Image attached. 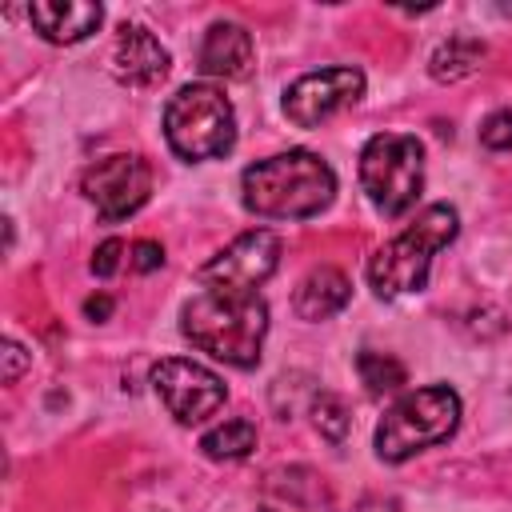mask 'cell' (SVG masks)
Segmentation results:
<instances>
[{"instance_id": "cell-1", "label": "cell", "mask_w": 512, "mask_h": 512, "mask_svg": "<svg viewBox=\"0 0 512 512\" xmlns=\"http://www.w3.org/2000/svg\"><path fill=\"white\" fill-rule=\"evenodd\" d=\"M180 332L208 356L252 368L268 336V304L240 288H200L180 308Z\"/></svg>"}, {"instance_id": "cell-2", "label": "cell", "mask_w": 512, "mask_h": 512, "mask_svg": "<svg viewBox=\"0 0 512 512\" xmlns=\"http://www.w3.org/2000/svg\"><path fill=\"white\" fill-rule=\"evenodd\" d=\"M244 208L264 220H308L336 196V172L308 148H288L244 168Z\"/></svg>"}, {"instance_id": "cell-3", "label": "cell", "mask_w": 512, "mask_h": 512, "mask_svg": "<svg viewBox=\"0 0 512 512\" xmlns=\"http://www.w3.org/2000/svg\"><path fill=\"white\" fill-rule=\"evenodd\" d=\"M460 232V216L452 204H428L404 232H396L376 256L368 260V284L376 296L396 300L420 292L428 280V264L440 248H448Z\"/></svg>"}, {"instance_id": "cell-4", "label": "cell", "mask_w": 512, "mask_h": 512, "mask_svg": "<svg viewBox=\"0 0 512 512\" xmlns=\"http://www.w3.org/2000/svg\"><path fill=\"white\" fill-rule=\"evenodd\" d=\"M460 424V396L448 384L404 392L376 428V456L400 464L432 444H444Z\"/></svg>"}, {"instance_id": "cell-5", "label": "cell", "mask_w": 512, "mask_h": 512, "mask_svg": "<svg viewBox=\"0 0 512 512\" xmlns=\"http://www.w3.org/2000/svg\"><path fill=\"white\" fill-rule=\"evenodd\" d=\"M164 136L184 160H212L236 144V116L220 88L184 84L164 108Z\"/></svg>"}, {"instance_id": "cell-6", "label": "cell", "mask_w": 512, "mask_h": 512, "mask_svg": "<svg viewBox=\"0 0 512 512\" xmlns=\"http://www.w3.org/2000/svg\"><path fill=\"white\" fill-rule=\"evenodd\" d=\"M360 184L376 212L404 216L424 188V148L408 132H376L360 152Z\"/></svg>"}, {"instance_id": "cell-7", "label": "cell", "mask_w": 512, "mask_h": 512, "mask_svg": "<svg viewBox=\"0 0 512 512\" xmlns=\"http://www.w3.org/2000/svg\"><path fill=\"white\" fill-rule=\"evenodd\" d=\"M360 96H364L360 68H352V64L320 68V72H304L300 80H292L284 88V112L296 128H320L336 112L352 108Z\"/></svg>"}, {"instance_id": "cell-8", "label": "cell", "mask_w": 512, "mask_h": 512, "mask_svg": "<svg viewBox=\"0 0 512 512\" xmlns=\"http://www.w3.org/2000/svg\"><path fill=\"white\" fill-rule=\"evenodd\" d=\"M152 388L180 424H200L212 412H220L228 400V388L212 368L180 356H168L152 368Z\"/></svg>"}, {"instance_id": "cell-9", "label": "cell", "mask_w": 512, "mask_h": 512, "mask_svg": "<svg viewBox=\"0 0 512 512\" xmlns=\"http://www.w3.org/2000/svg\"><path fill=\"white\" fill-rule=\"evenodd\" d=\"M280 264V236L268 228L240 232L232 244H224L208 264H200L196 280L200 288H240L256 292Z\"/></svg>"}, {"instance_id": "cell-10", "label": "cell", "mask_w": 512, "mask_h": 512, "mask_svg": "<svg viewBox=\"0 0 512 512\" xmlns=\"http://www.w3.org/2000/svg\"><path fill=\"white\" fill-rule=\"evenodd\" d=\"M80 192L96 204V212L104 220H124L136 208H144V200L152 192V168L132 152H116V156L96 160L84 172Z\"/></svg>"}, {"instance_id": "cell-11", "label": "cell", "mask_w": 512, "mask_h": 512, "mask_svg": "<svg viewBox=\"0 0 512 512\" xmlns=\"http://www.w3.org/2000/svg\"><path fill=\"white\" fill-rule=\"evenodd\" d=\"M172 68V56L168 48L144 28V24H124L120 36H116V48H112V72L120 84L128 88H152L168 76Z\"/></svg>"}, {"instance_id": "cell-12", "label": "cell", "mask_w": 512, "mask_h": 512, "mask_svg": "<svg viewBox=\"0 0 512 512\" xmlns=\"http://www.w3.org/2000/svg\"><path fill=\"white\" fill-rule=\"evenodd\" d=\"M28 20L44 40L76 44L100 28L104 8L92 0H36V4H28Z\"/></svg>"}, {"instance_id": "cell-13", "label": "cell", "mask_w": 512, "mask_h": 512, "mask_svg": "<svg viewBox=\"0 0 512 512\" xmlns=\"http://www.w3.org/2000/svg\"><path fill=\"white\" fill-rule=\"evenodd\" d=\"M252 36L232 20H216L200 44V72L220 80H244L252 72Z\"/></svg>"}, {"instance_id": "cell-14", "label": "cell", "mask_w": 512, "mask_h": 512, "mask_svg": "<svg viewBox=\"0 0 512 512\" xmlns=\"http://www.w3.org/2000/svg\"><path fill=\"white\" fill-rule=\"evenodd\" d=\"M348 300H352L348 276H344L340 268H332V264H320V268H312V272L300 280V288H296V296H292V308H296L300 320H328V316H336Z\"/></svg>"}, {"instance_id": "cell-15", "label": "cell", "mask_w": 512, "mask_h": 512, "mask_svg": "<svg viewBox=\"0 0 512 512\" xmlns=\"http://www.w3.org/2000/svg\"><path fill=\"white\" fill-rule=\"evenodd\" d=\"M484 56H488V48H484L476 36H448V40L432 52L428 72H432L440 84H456V80L472 76Z\"/></svg>"}, {"instance_id": "cell-16", "label": "cell", "mask_w": 512, "mask_h": 512, "mask_svg": "<svg viewBox=\"0 0 512 512\" xmlns=\"http://www.w3.org/2000/svg\"><path fill=\"white\" fill-rule=\"evenodd\" d=\"M256 448V424L244 416H232L200 436V452L208 460H244Z\"/></svg>"}, {"instance_id": "cell-17", "label": "cell", "mask_w": 512, "mask_h": 512, "mask_svg": "<svg viewBox=\"0 0 512 512\" xmlns=\"http://www.w3.org/2000/svg\"><path fill=\"white\" fill-rule=\"evenodd\" d=\"M356 372H360V380H364V388H368L372 396L400 392L404 380H408V372H404V364H400L396 356H388V352H372V348L356 356Z\"/></svg>"}, {"instance_id": "cell-18", "label": "cell", "mask_w": 512, "mask_h": 512, "mask_svg": "<svg viewBox=\"0 0 512 512\" xmlns=\"http://www.w3.org/2000/svg\"><path fill=\"white\" fill-rule=\"evenodd\" d=\"M312 424H316V432H320L324 440L340 444V440L348 436V428H352V416H348V408H344L340 396L320 392V396L312 400Z\"/></svg>"}, {"instance_id": "cell-19", "label": "cell", "mask_w": 512, "mask_h": 512, "mask_svg": "<svg viewBox=\"0 0 512 512\" xmlns=\"http://www.w3.org/2000/svg\"><path fill=\"white\" fill-rule=\"evenodd\" d=\"M480 140H484V148H496V152L512 148V108L492 112V116L480 124Z\"/></svg>"}, {"instance_id": "cell-20", "label": "cell", "mask_w": 512, "mask_h": 512, "mask_svg": "<svg viewBox=\"0 0 512 512\" xmlns=\"http://www.w3.org/2000/svg\"><path fill=\"white\" fill-rule=\"evenodd\" d=\"M164 264V248L156 244V240H136L132 244V268L136 272H152V268H160Z\"/></svg>"}, {"instance_id": "cell-21", "label": "cell", "mask_w": 512, "mask_h": 512, "mask_svg": "<svg viewBox=\"0 0 512 512\" xmlns=\"http://www.w3.org/2000/svg\"><path fill=\"white\" fill-rule=\"evenodd\" d=\"M120 256H124V244H120V240H104V244L96 248V256H92V272H96V276H112V272L120 268Z\"/></svg>"}, {"instance_id": "cell-22", "label": "cell", "mask_w": 512, "mask_h": 512, "mask_svg": "<svg viewBox=\"0 0 512 512\" xmlns=\"http://www.w3.org/2000/svg\"><path fill=\"white\" fill-rule=\"evenodd\" d=\"M28 360H32V356H28V352H24L16 340H8V344H4V380L12 384V380L24 372V364H28Z\"/></svg>"}, {"instance_id": "cell-23", "label": "cell", "mask_w": 512, "mask_h": 512, "mask_svg": "<svg viewBox=\"0 0 512 512\" xmlns=\"http://www.w3.org/2000/svg\"><path fill=\"white\" fill-rule=\"evenodd\" d=\"M84 312H88L92 320H104V316L112 312V300H108V296H92V300L84 304Z\"/></svg>"}]
</instances>
